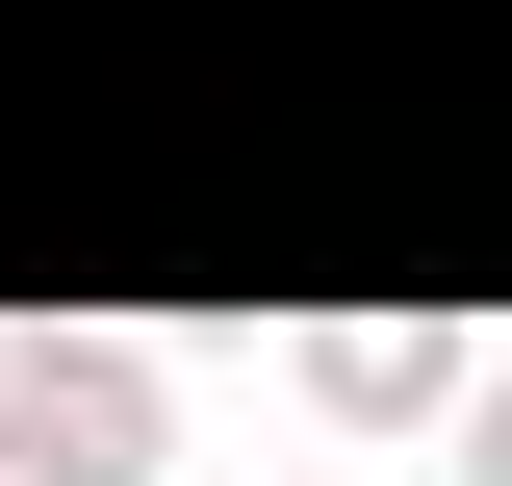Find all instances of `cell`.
Instances as JSON below:
<instances>
[{
    "instance_id": "obj_1",
    "label": "cell",
    "mask_w": 512,
    "mask_h": 486,
    "mask_svg": "<svg viewBox=\"0 0 512 486\" xmlns=\"http://www.w3.org/2000/svg\"><path fill=\"white\" fill-rule=\"evenodd\" d=\"M0 461L26 486H128L154 461V384H128L103 333H0Z\"/></svg>"
},
{
    "instance_id": "obj_2",
    "label": "cell",
    "mask_w": 512,
    "mask_h": 486,
    "mask_svg": "<svg viewBox=\"0 0 512 486\" xmlns=\"http://www.w3.org/2000/svg\"><path fill=\"white\" fill-rule=\"evenodd\" d=\"M487 486H512V410H487Z\"/></svg>"
}]
</instances>
